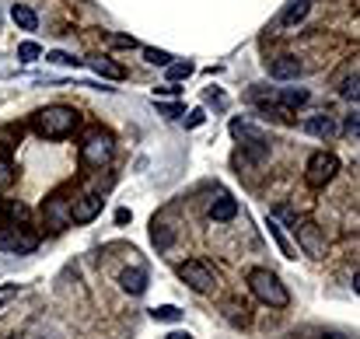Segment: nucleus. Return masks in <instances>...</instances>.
<instances>
[{
	"instance_id": "obj_1",
	"label": "nucleus",
	"mask_w": 360,
	"mask_h": 339,
	"mask_svg": "<svg viewBox=\"0 0 360 339\" xmlns=\"http://www.w3.org/2000/svg\"><path fill=\"white\" fill-rule=\"evenodd\" d=\"M248 287H252V294H255L262 305H269V308H287V305H290L287 287H283L280 276L269 273V269H252V273H248Z\"/></svg>"
},
{
	"instance_id": "obj_2",
	"label": "nucleus",
	"mask_w": 360,
	"mask_h": 339,
	"mask_svg": "<svg viewBox=\"0 0 360 339\" xmlns=\"http://www.w3.org/2000/svg\"><path fill=\"white\" fill-rule=\"evenodd\" d=\"M74 126H77V113L67 109V105H49V109L35 113V129H39L42 136H49V140H63V136H70Z\"/></svg>"
},
{
	"instance_id": "obj_3",
	"label": "nucleus",
	"mask_w": 360,
	"mask_h": 339,
	"mask_svg": "<svg viewBox=\"0 0 360 339\" xmlns=\"http://www.w3.org/2000/svg\"><path fill=\"white\" fill-rule=\"evenodd\" d=\"M109 158H112V136H109L105 129L88 133V136H84V143H81V161H84V165H91V168H102Z\"/></svg>"
},
{
	"instance_id": "obj_4",
	"label": "nucleus",
	"mask_w": 360,
	"mask_h": 339,
	"mask_svg": "<svg viewBox=\"0 0 360 339\" xmlns=\"http://www.w3.org/2000/svg\"><path fill=\"white\" fill-rule=\"evenodd\" d=\"M340 172V161H336V154H329V151H319V154H311L308 158V168H304V179H308V186L311 189H322L326 182H333V175Z\"/></svg>"
},
{
	"instance_id": "obj_5",
	"label": "nucleus",
	"mask_w": 360,
	"mask_h": 339,
	"mask_svg": "<svg viewBox=\"0 0 360 339\" xmlns=\"http://www.w3.org/2000/svg\"><path fill=\"white\" fill-rule=\"evenodd\" d=\"M179 276H182L196 294H210V290H217V273H214L207 262H200V259H189V262L179 269Z\"/></svg>"
},
{
	"instance_id": "obj_6",
	"label": "nucleus",
	"mask_w": 360,
	"mask_h": 339,
	"mask_svg": "<svg viewBox=\"0 0 360 339\" xmlns=\"http://www.w3.org/2000/svg\"><path fill=\"white\" fill-rule=\"evenodd\" d=\"M297 241H301V248H304L311 259H322V255H326V238H322L319 224H311V221L297 224Z\"/></svg>"
},
{
	"instance_id": "obj_7",
	"label": "nucleus",
	"mask_w": 360,
	"mask_h": 339,
	"mask_svg": "<svg viewBox=\"0 0 360 339\" xmlns=\"http://www.w3.org/2000/svg\"><path fill=\"white\" fill-rule=\"evenodd\" d=\"M98 214H102V196L88 193V196L74 200V207H70V224H88V221H95Z\"/></svg>"
},
{
	"instance_id": "obj_8",
	"label": "nucleus",
	"mask_w": 360,
	"mask_h": 339,
	"mask_svg": "<svg viewBox=\"0 0 360 339\" xmlns=\"http://www.w3.org/2000/svg\"><path fill=\"white\" fill-rule=\"evenodd\" d=\"M35 234H21V231H0V248L4 252H18V255H25V252H35Z\"/></svg>"
},
{
	"instance_id": "obj_9",
	"label": "nucleus",
	"mask_w": 360,
	"mask_h": 339,
	"mask_svg": "<svg viewBox=\"0 0 360 339\" xmlns=\"http://www.w3.org/2000/svg\"><path fill=\"white\" fill-rule=\"evenodd\" d=\"M269 74H273L276 81H297V77H301V60H297V56H290V53H283V56H276V60H273Z\"/></svg>"
},
{
	"instance_id": "obj_10",
	"label": "nucleus",
	"mask_w": 360,
	"mask_h": 339,
	"mask_svg": "<svg viewBox=\"0 0 360 339\" xmlns=\"http://www.w3.org/2000/svg\"><path fill=\"white\" fill-rule=\"evenodd\" d=\"M120 287L126 294H143L147 290V269H140V266H133V269H122L120 273Z\"/></svg>"
},
{
	"instance_id": "obj_11",
	"label": "nucleus",
	"mask_w": 360,
	"mask_h": 339,
	"mask_svg": "<svg viewBox=\"0 0 360 339\" xmlns=\"http://www.w3.org/2000/svg\"><path fill=\"white\" fill-rule=\"evenodd\" d=\"M46 217H49V227H53V231H63V227L70 224L67 200H63V196H53V200L46 203Z\"/></svg>"
},
{
	"instance_id": "obj_12",
	"label": "nucleus",
	"mask_w": 360,
	"mask_h": 339,
	"mask_svg": "<svg viewBox=\"0 0 360 339\" xmlns=\"http://www.w3.org/2000/svg\"><path fill=\"white\" fill-rule=\"evenodd\" d=\"M304 133H311V136H322V140H329V136H336V119L333 115H311V119H304Z\"/></svg>"
},
{
	"instance_id": "obj_13",
	"label": "nucleus",
	"mask_w": 360,
	"mask_h": 339,
	"mask_svg": "<svg viewBox=\"0 0 360 339\" xmlns=\"http://www.w3.org/2000/svg\"><path fill=\"white\" fill-rule=\"evenodd\" d=\"M276 102H280V113H290V109H301L308 102V91L304 88H283L276 95Z\"/></svg>"
},
{
	"instance_id": "obj_14",
	"label": "nucleus",
	"mask_w": 360,
	"mask_h": 339,
	"mask_svg": "<svg viewBox=\"0 0 360 339\" xmlns=\"http://www.w3.org/2000/svg\"><path fill=\"white\" fill-rule=\"evenodd\" d=\"M88 67L95 70V74H102V77H112V81H122V70L120 63H112V60H105V56H88Z\"/></svg>"
},
{
	"instance_id": "obj_15",
	"label": "nucleus",
	"mask_w": 360,
	"mask_h": 339,
	"mask_svg": "<svg viewBox=\"0 0 360 339\" xmlns=\"http://www.w3.org/2000/svg\"><path fill=\"white\" fill-rule=\"evenodd\" d=\"M235 214H238V203L231 200V196H221L214 207H210V221H235Z\"/></svg>"
},
{
	"instance_id": "obj_16",
	"label": "nucleus",
	"mask_w": 360,
	"mask_h": 339,
	"mask_svg": "<svg viewBox=\"0 0 360 339\" xmlns=\"http://www.w3.org/2000/svg\"><path fill=\"white\" fill-rule=\"evenodd\" d=\"M11 18H14V25H21L25 32H35V28H39L35 11H32V7H25V4H14V7H11Z\"/></svg>"
},
{
	"instance_id": "obj_17",
	"label": "nucleus",
	"mask_w": 360,
	"mask_h": 339,
	"mask_svg": "<svg viewBox=\"0 0 360 339\" xmlns=\"http://www.w3.org/2000/svg\"><path fill=\"white\" fill-rule=\"evenodd\" d=\"M308 4H311V0H290V7L283 11L280 25H287V28H290V25H297V21H301V18L308 14Z\"/></svg>"
},
{
	"instance_id": "obj_18",
	"label": "nucleus",
	"mask_w": 360,
	"mask_h": 339,
	"mask_svg": "<svg viewBox=\"0 0 360 339\" xmlns=\"http://www.w3.org/2000/svg\"><path fill=\"white\" fill-rule=\"evenodd\" d=\"M340 95H343L347 102H357V95H360V77H357V70H354L350 77H343V84H340Z\"/></svg>"
},
{
	"instance_id": "obj_19",
	"label": "nucleus",
	"mask_w": 360,
	"mask_h": 339,
	"mask_svg": "<svg viewBox=\"0 0 360 339\" xmlns=\"http://www.w3.org/2000/svg\"><path fill=\"white\" fill-rule=\"evenodd\" d=\"M269 234H273V241L280 245V252H283L287 259H297V252H294V248H290V241L283 238V231H280V224H273V221H269Z\"/></svg>"
},
{
	"instance_id": "obj_20",
	"label": "nucleus",
	"mask_w": 360,
	"mask_h": 339,
	"mask_svg": "<svg viewBox=\"0 0 360 339\" xmlns=\"http://www.w3.org/2000/svg\"><path fill=\"white\" fill-rule=\"evenodd\" d=\"M150 315H154L158 322H179V319H182V312H179L175 305H161V308H150Z\"/></svg>"
},
{
	"instance_id": "obj_21",
	"label": "nucleus",
	"mask_w": 360,
	"mask_h": 339,
	"mask_svg": "<svg viewBox=\"0 0 360 339\" xmlns=\"http://www.w3.org/2000/svg\"><path fill=\"white\" fill-rule=\"evenodd\" d=\"M193 74V63H168V81L175 84V81H186Z\"/></svg>"
},
{
	"instance_id": "obj_22",
	"label": "nucleus",
	"mask_w": 360,
	"mask_h": 339,
	"mask_svg": "<svg viewBox=\"0 0 360 339\" xmlns=\"http://www.w3.org/2000/svg\"><path fill=\"white\" fill-rule=\"evenodd\" d=\"M39 56H42V49H39L35 42H21V46H18V60L32 63V60H39Z\"/></svg>"
},
{
	"instance_id": "obj_23",
	"label": "nucleus",
	"mask_w": 360,
	"mask_h": 339,
	"mask_svg": "<svg viewBox=\"0 0 360 339\" xmlns=\"http://www.w3.org/2000/svg\"><path fill=\"white\" fill-rule=\"evenodd\" d=\"M143 56H147V63H154V67H168V63H172V56L161 53V49H143Z\"/></svg>"
},
{
	"instance_id": "obj_24",
	"label": "nucleus",
	"mask_w": 360,
	"mask_h": 339,
	"mask_svg": "<svg viewBox=\"0 0 360 339\" xmlns=\"http://www.w3.org/2000/svg\"><path fill=\"white\" fill-rule=\"evenodd\" d=\"M11 182H14V165H11L7 158H0V189L11 186Z\"/></svg>"
},
{
	"instance_id": "obj_25",
	"label": "nucleus",
	"mask_w": 360,
	"mask_h": 339,
	"mask_svg": "<svg viewBox=\"0 0 360 339\" xmlns=\"http://www.w3.org/2000/svg\"><path fill=\"white\" fill-rule=\"evenodd\" d=\"M154 245L168 248V245H172V231H168V227H158V224H154Z\"/></svg>"
},
{
	"instance_id": "obj_26",
	"label": "nucleus",
	"mask_w": 360,
	"mask_h": 339,
	"mask_svg": "<svg viewBox=\"0 0 360 339\" xmlns=\"http://www.w3.org/2000/svg\"><path fill=\"white\" fill-rule=\"evenodd\" d=\"M46 60H53V63H63V67H74V63H81V60H74L70 53H49Z\"/></svg>"
},
{
	"instance_id": "obj_27",
	"label": "nucleus",
	"mask_w": 360,
	"mask_h": 339,
	"mask_svg": "<svg viewBox=\"0 0 360 339\" xmlns=\"http://www.w3.org/2000/svg\"><path fill=\"white\" fill-rule=\"evenodd\" d=\"M343 129H347L350 136H357V129H360V115H357V113L347 115V126H343Z\"/></svg>"
},
{
	"instance_id": "obj_28",
	"label": "nucleus",
	"mask_w": 360,
	"mask_h": 339,
	"mask_svg": "<svg viewBox=\"0 0 360 339\" xmlns=\"http://www.w3.org/2000/svg\"><path fill=\"white\" fill-rule=\"evenodd\" d=\"M158 113H165L168 119H179V115H182V105H158Z\"/></svg>"
},
{
	"instance_id": "obj_29",
	"label": "nucleus",
	"mask_w": 360,
	"mask_h": 339,
	"mask_svg": "<svg viewBox=\"0 0 360 339\" xmlns=\"http://www.w3.org/2000/svg\"><path fill=\"white\" fill-rule=\"evenodd\" d=\"M109 42H112V46H126V49H129V46H136V42H133V39H126V35H112Z\"/></svg>"
},
{
	"instance_id": "obj_30",
	"label": "nucleus",
	"mask_w": 360,
	"mask_h": 339,
	"mask_svg": "<svg viewBox=\"0 0 360 339\" xmlns=\"http://www.w3.org/2000/svg\"><path fill=\"white\" fill-rule=\"evenodd\" d=\"M18 294V287H0V305L7 301V298H14Z\"/></svg>"
},
{
	"instance_id": "obj_31",
	"label": "nucleus",
	"mask_w": 360,
	"mask_h": 339,
	"mask_svg": "<svg viewBox=\"0 0 360 339\" xmlns=\"http://www.w3.org/2000/svg\"><path fill=\"white\" fill-rule=\"evenodd\" d=\"M4 60V56H0ZM0 77H14V67L11 63H0Z\"/></svg>"
},
{
	"instance_id": "obj_32",
	"label": "nucleus",
	"mask_w": 360,
	"mask_h": 339,
	"mask_svg": "<svg viewBox=\"0 0 360 339\" xmlns=\"http://www.w3.org/2000/svg\"><path fill=\"white\" fill-rule=\"evenodd\" d=\"M200 122H203V113H200V109H196V113H189V126H200Z\"/></svg>"
},
{
	"instance_id": "obj_33",
	"label": "nucleus",
	"mask_w": 360,
	"mask_h": 339,
	"mask_svg": "<svg viewBox=\"0 0 360 339\" xmlns=\"http://www.w3.org/2000/svg\"><path fill=\"white\" fill-rule=\"evenodd\" d=\"M165 339H193V336H189V333H168Z\"/></svg>"
},
{
	"instance_id": "obj_34",
	"label": "nucleus",
	"mask_w": 360,
	"mask_h": 339,
	"mask_svg": "<svg viewBox=\"0 0 360 339\" xmlns=\"http://www.w3.org/2000/svg\"><path fill=\"white\" fill-rule=\"evenodd\" d=\"M319 339H347V336H340V333H322Z\"/></svg>"
}]
</instances>
